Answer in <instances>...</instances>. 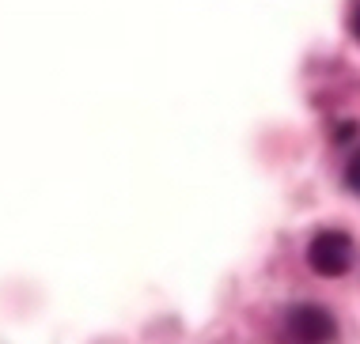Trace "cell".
<instances>
[{"label":"cell","mask_w":360,"mask_h":344,"mask_svg":"<svg viewBox=\"0 0 360 344\" xmlns=\"http://www.w3.org/2000/svg\"><path fill=\"white\" fill-rule=\"evenodd\" d=\"M307 265L319 277H342V272H349V265H353V239L338 227L319 231L307 246Z\"/></svg>","instance_id":"obj_1"},{"label":"cell","mask_w":360,"mask_h":344,"mask_svg":"<svg viewBox=\"0 0 360 344\" xmlns=\"http://www.w3.org/2000/svg\"><path fill=\"white\" fill-rule=\"evenodd\" d=\"M285 333L292 344H330L338 333V322L334 314L319 303H300V307L288 310L285 318Z\"/></svg>","instance_id":"obj_2"},{"label":"cell","mask_w":360,"mask_h":344,"mask_svg":"<svg viewBox=\"0 0 360 344\" xmlns=\"http://www.w3.org/2000/svg\"><path fill=\"white\" fill-rule=\"evenodd\" d=\"M345 185H349V190H353V193L360 197V147L353 152V159L345 163Z\"/></svg>","instance_id":"obj_3"},{"label":"cell","mask_w":360,"mask_h":344,"mask_svg":"<svg viewBox=\"0 0 360 344\" xmlns=\"http://www.w3.org/2000/svg\"><path fill=\"white\" fill-rule=\"evenodd\" d=\"M353 34H356V42H360V4H356V12H353Z\"/></svg>","instance_id":"obj_4"}]
</instances>
